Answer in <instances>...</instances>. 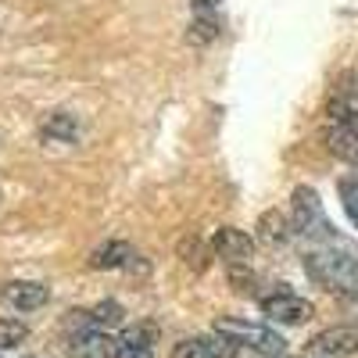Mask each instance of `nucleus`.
<instances>
[{
    "label": "nucleus",
    "instance_id": "1",
    "mask_svg": "<svg viewBox=\"0 0 358 358\" xmlns=\"http://www.w3.org/2000/svg\"><path fill=\"white\" fill-rule=\"evenodd\" d=\"M305 268H308V276L326 290L358 294V258L348 255V251H334V248L312 251L305 258Z\"/></svg>",
    "mask_w": 358,
    "mask_h": 358
},
{
    "label": "nucleus",
    "instance_id": "2",
    "mask_svg": "<svg viewBox=\"0 0 358 358\" xmlns=\"http://www.w3.org/2000/svg\"><path fill=\"white\" fill-rule=\"evenodd\" d=\"M215 334H222L233 348H244V351H255V355H268V358H280L283 344H287L273 326H255V322H244V319H219Z\"/></svg>",
    "mask_w": 358,
    "mask_h": 358
},
{
    "label": "nucleus",
    "instance_id": "3",
    "mask_svg": "<svg viewBox=\"0 0 358 358\" xmlns=\"http://www.w3.org/2000/svg\"><path fill=\"white\" fill-rule=\"evenodd\" d=\"M294 229L308 236V241H334V226L322 212V201L312 187H297L294 190Z\"/></svg>",
    "mask_w": 358,
    "mask_h": 358
},
{
    "label": "nucleus",
    "instance_id": "4",
    "mask_svg": "<svg viewBox=\"0 0 358 358\" xmlns=\"http://www.w3.org/2000/svg\"><path fill=\"white\" fill-rule=\"evenodd\" d=\"M308 358H351L358 355V326H330L308 341Z\"/></svg>",
    "mask_w": 358,
    "mask_h": 358
},
{
    "label": "nucleus",
    "instance_id": "5",
    "mask_svg": "<svg viewBox=\"0 0 358 358\" xmlns=\"http://www.w3.org/2000/svg\"><path fill=\"white\" fill-rule=\"evenodd\" d=\"M262 312L268 315V322H280V326H301L315 315L312 301H305V297H297L290 290H276L262 297Z\"/></svg>",
    "mask_w": 358,
    "mask_h": 358
},
{
    "label": "nucleus",
    "instance_id": "6",
    "mask_svg": "<svg viewBox=\"0 0 358 358\" xmlns=\"http://www.w3.org/2000/svg\"><path fill=\"white\" fill-rule=\"evenodd\" d=\"M212 248L219 258H226L229 265H248L255 258V241L244 233V229H233V226H222L215 236H212Z\"/></svg>",
    "mask_w": 358,
    "mask_h": 358
},
{
    "label": "nucleus",
    "instance_id": "7",
    "mask_svg": "<svg viewBox=\"0 0 358 358\" xmlns=\"http://www.w3.org/2000/svg\"><path fill=\"white\" fill-rule=\"evenodd\" d=\"M236 348L222 334H201L172 344V358H229Z\"/></svg>",
    "mask_w": 358,
    "mask_h": 358
},
{
    "label": "nucleus",
    "instance_id": "8",
    "mask_svg": "<svg viewBox=\"0 0 358 358\" xmlns=\"http://www.w3.org/2000/svg\"><path fill=\"white\" fill-rule=\"evenodd\" d=\"M155 341H158V330L151 322L129 326L115 344V358H155Z\"/></svg>",
    "mask_w": 358,
    "mask_h": 358
},
{
    "label": "nucleus",
    "instance_id": "9",
    "mask_svg": "<svg viewBox=\"0 0 358 358\" xmlns=\"http://www.w3.org/2000/svg\"><path fill=\"white\" fill-rule=\"evenodd\" d=\"M4 301L15 305L18 312H36L50 301V287L36 283V280H15V283L4 287Z\"/></svg>",
    "mask_w": 358,
    "mask_h": 358
},
{
    "label": "nucleus",
    "instance_id": "10",
    "mask_svg": "<svg viewBox=\"0 0 358 358\" xmlns=\"http://www.w3.org/2000/svg\"><path fill=\"white\" fill-rule=\"evenodd\" d=\"M115 344H118V341H111L101 326H94V330L76 334L69 348H72L79 358H115Z\"/></svg>",
    "mask_w": 358,
    "mask_h": 358
},
{
    "label": "nucleus",
    "instance_id": "11",
    "mask_svg": "<svg viewBox=\"0 0 358 358\" xmlns=\"http://www.w3.org/2000/svg\"><path fill=\"white\" fill-rule=\"evenodd\" d=\"M326 147H330L337 158H344L348 165L358 169V133H351V129L330 122V129H326Z\"/></svg>",
    "mask_w": 358,
    "mask_h": 358
},
{
    "label": "nucleus",
    "instance_id": "12",
    "mask_svg": "<svg viewBox=\"0 0 358 358\" xmlns=\"http://www.w3.org/2000/svg\"><path fill=\"white\" fill-rule=\"evenodd\" d=\"M133 248L129 244H122V241H111V244H104V248H97L94 251V258H90V265L94 268H129L133 265Z\"/></svg>",
    "mask_w": 358,
    "mask_h": 358
},
{
    "label": "nucleus",
    "instance_id": "13",
    "mask_svg": "<svg viewBox=\"0 0 358 358\" xmlns=\"http://www.w3.org/2000/svg\"><path fill=\"white\" fill-rule=\"evenodd\" d=\"M43 136L54 140V143H72L79 136V122H76V115L69 111H54L47 122H43Z\"/></svg>",
    "mask_w": 358,
    "mask_h": 358
},
{
    "label": "nucleus",
    "instance_id": "14",
    "mask_svg": "<svg viewBox=\"0 0 358 358\" xmlns=\"http://www.w3.org/2000/svg\"><path fill=\"white\" fill-rule=\"evenodd\" d=\"M258 241L262 244H283L287 241V219L280 212H265L258 219Z\"/></svg>",
    "mask_w": 358,
    "mask_h": 358
},
{
    "label": "nucleus",
    "instance_id": "15",
    "mask_svg": "<svg viewBox=\"0 0 358 358\" xmlns=\"http://www.w3.org/2000/svg\"><path fill=\"white\" fill-rule=\"evenodd\" d=\"M337 194H341V201H344L348 219H351L355 229H358V179H355V176H344L341 183H337Z\"/></svg>",
    "mask_w": 358,
    "mask_h": 358
},
{
    "label": "nucleus",
    "instance_id": "16",
    "mask_svg": "<svg viewBox=\"0 0 358 358\" xmlns=\"http://www.w3.org/2000/svg\"><path fill=\"white\" fill-rule=\"evenodd\" d=\"M29 337V326L22 319H0V348H18Z\"/></svg>",
    "mask_w": 358,
    "mask_h": 358
},
{
    "label": "nucleus",
    "instance_id": "17",
    "mask_svg": "<svg viewBox=\"0 0 358 358\" xmlns=\"http://www.w3.org/2000/svg\"><path fill=\"white\" fill-rule=\"evenodd\" d=\"M122 315L126 312H122V305H118V301H101L90 319H94L97 326H118V322H122Z\"/></svg>",
    "mask_w": 358,
    "mask_h": 358
},
{
    "label": "nucleus",
    "instance_id": "18",
    "mask_svg": "<svg viewBox=\"0 0 358 358\" xmlns=\"http://www.w3.org/2000/svg\"><path fill=\"white\" fill-rule=\"evenodd\" d=\"M229 283H233V290H251L255 273H251L248 265H229Z\"/></svg>",
    "mask_w": 358,
    "mask_h": 358
},
{
    "label": "nucleus",
    "instance_id": "19",
    "mask_svg": "<svg viewBox=\"0 0 358 358\" xmlns=\"http://www.w3.org/2000/svg\"><path fill=\"white\" fill-rule=\"evenodd\" d=\"M215 4H219V0H194L197 11H215Z\"/></svg>",
    "mask_w": 358,
    "mask_h": 358
},
{
    "label": "nucleus",
    "instance_id": "20",
    "mask_svg": "<svg viewBox=\"0 0 358 358\" xmlns=\"http://www.w3.org/2000/svg\"><path fill=\"white\" fill-rule=\"evenodd\" d=\"M348 315L358 322V294H351V301H348Z\"/></svg>",
    "mask_w": 358,
    "mask_h": 358
}]
</instances>
